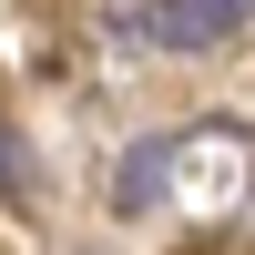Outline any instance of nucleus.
<instances>
[{
  "label": "nucleus",
  "mask_w": 255,
  "mask_h": 255,
  "mask_svg": "<svg viewBox=\"0 0 255 255\" xmlns=\"http://www.w3.org/2000/svg\"><path fill=\"white\" fill-rule=\"evenodd\" d=\"M245 20H255V0H153V41L163 51H215Z\"/></svg>",
  "instance_id": "1"
},
{
  "label": "nucleus",
  "mask_w": 255,
  "mask_h": 255,
  "mask_svg": "<svg viewBox=\"0 0 255 255\" xmlns=\"http://www.w3.org/2000/svg\"><path fill=\"white\" fill-rule=\"evenodd\" d=\"M0 184H10V133H0Z\"/></svg>",
  "instance_id": "2"
}]
</instances>
